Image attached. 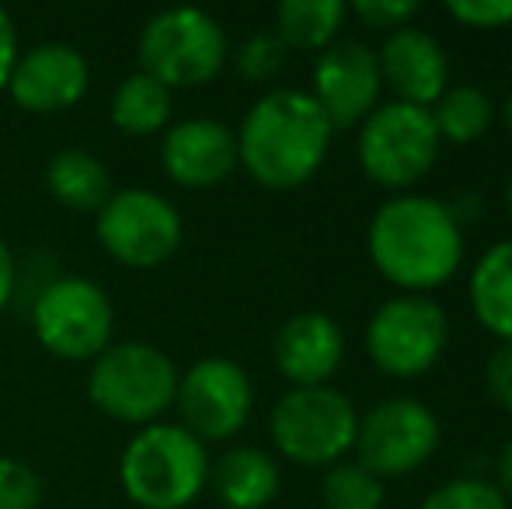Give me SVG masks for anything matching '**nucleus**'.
<instances>
[{
  "mask_svg": "<svg viewBox=\"0 0 512 509\" xmlns=\"http://www.w3.org/2000/svg\"><path fill=\"white\" fill-rule=\"evenodd\" d=\"M356 450L380 482L411 475L439 450V419L415 398H387L359 419Z\"/></svg>",
  "mask_w": 512,
  "mask_h": 509,
  "instance_id": "nucleus-11",
  "label": "nucleus"
},
{
  "mask_svg": "<svg viewBox=\"0 0 512 509\" xmlns=\"http://www.w3.org/2000/svg\"><path fill=\"white\" fill-rule=\"evenodd\" d=\"M255 405L251 377L227 356H206L178 377L175 408L196 440H230L241 433Z\"/></svg>",
  "mask_w": 512,
  "mask_h": 509,
  "instance_id": "nucleus-12",
  "label": "nucleus"
},
{
  "mask_svg": "<svg viewBox=\"0 0 512 509\" xmlns=\"http://www.w3.org/2000/svg\"><path fill=\"white\" fill-rule=\"evenodd\" d=\"M42 478L18 457H0V509H39Z\"/></svg>",
  "mask_w": 512,
  "mask_h": 509,
  "instance_id": "nucleus-27",
  "label": "nucleus"
},
{
  "mask_svg": "<svg viewBox=\"0 0 512 509\" xmlns=\"http://www.w3.org/2000/svg\"><path fill=\"white\" fill-rule=\"evenodd\" d=\"M446 342H450L446 311L418 293L387 300L366 325V356L380 374L401 381L429 374L443 356Z\"/></svg>",
  "mask_w": 512,
  "mask_h": 509,
  "instance_id": "nucleus-9",
  "label": "nucleus"
},
{
  "mask_svg": "<svg viewBox=\"0 0 512 509\" xmlns=\"http://www.w3.org/2000/svg\"><path fill=\"white\" fill-rule=\"evenodd\" d=\"M272 360L293 387H324L345 360V335L328 314L300 311L276 332Z\"/></svg>",
  "mask_w": 512,
  "mask_h": 509,
  "instance_id": "nucleus-16",
  "label": "nucleus"
},
{
  "mask_svg": "<svg viewBox=\"0 0 512 509\" xmlns=\"http://www.w3.org/2000/svg\"><path fill=\"white\" fill-rule=\"evenodd\" d=\"M18 28H14L11 14L0 7V91L7 88L11 81V70H14V60H18Z\"/></svg>",
  "mask_w": 512,
  "mask_h": 509,
  "instance_id": "nucleus-31",
  "label": "nucleus"
},
{
  "mask_svg": "<svg viewBox=\"0 0 512 509\" xmlns=\"http://www.w3.org/2000/svg\"><path fill=\"white\" fill-rule=\"evenodd\" d=\"M286 53H290V49L279 42L276 32H258V35H251L241 49H237V56H234L237 74L251 84L276 81L279 70H283V63H286Z\"/></svg>",
  "mask_w": 512,
  "mask_h": 509,
  "instance_id": "nucleus-26",
  "label": "nucleus"
},
{
  "mask_svg": "<svg viewBox=\"0 0 512 509\" xmlns=\"http://www.w3.org/2000/svg\"><path fill=\"white\" fill-rule=\"evenodd\" d=\"M46 189L74 213H98L112 196V175L105 161L88 150H60L46 164Z\"/></svg>",
  "mask_w": 512,
  "mask_h": 509,
  "instance_id": "nucleus-19",
  "label": "nucleus"
},
{
  "mask_svg": "<svg viewBox=\"0 0 512 509\" xmlns=\"http://www.w3.org/2000/svg\"><path fill=\"white\" fill-rule=\"evenodd\" d=\"M331 123L307 91L276 88L248 109L237 129V164L262 189L290 192L321 171L331 147Z\"/></svg>",
  "mask_w": 512,
  "mask_h": 509,
  "instance_id": "nucleus-2",
  "label": "nucleus"
},
{
  "mask_svg": "<svg viewBox=\"0 0 512 509\" xmlns=\"http://www.w3.org/2000/svg\"><path fill=\"white\" fill-rule=\"evenodd\" d=\"M366 252L387 283L425 297L457 276L464 262V231L446 203L408 192L387 199L373 213Z\"/></svg>",
  "mask_w": 512,
  "mask_h": 509,
  "instance_id": "nucleus-1",
  "label": "nucleus"
},
{
  "mask_svg": "<svg viewBox=\"0 0 512 509\" xmlns=\"http://www.w3.org/2000/svg\"><path fill=\"white\" fill-rule=\"evenodd\" d=\"M324 509H384V482L359 461H338L324 471Z\"/></svg>",
  "mask_w": 512,
  "mask_h": 509,
  "instance_id": "nucleus-24",
  "label": "nucleus"
},
{
  "mask_svg": "<svg viewBox=\"0 0 512 509\" xmlns=\"http://www.w3.org/2000/svg\"><path fill=\"white\" fill-rule=\"evenodd\" d=\"M359 412L335 387H293L272 408L269 433L283 457L307 468L338 464L356 447Z\"/></svg>",
  "mask_w": 512,
  "mask_h": 509,
  "instance_id": "nucleus-6",
  "label": "nucleus"
},
{
  "mask_svg": "<svg viewBox=\"0 0 512 509\" xmlns=\"http://www.w3.org/2000/svg\"><path fill=\"white\" fill-rule=\"evenodd\" d=\"M14 283H18V265H14L11 248H7L4 238H0V311H4V307L11 304Z\"/></svg>",
  "mask_w": 512,
  "mask_h": 509,
  "instance_id": "nucleus-32",
  "label": "nucleus"
},
{
  "mask_svg": "<svg viewBox=\"0 0 512 509\" xmlns=\"http://www.w3.org/2000/svg\"><path fill=\"white\" fill-rule=\"evenodd\" d=\"M349 7L342 0H283L276 7V35L286 49L324 53L335 46Z\"/></svg>",
  "mask_w": 512,
  "mask_h": 509,
  "instance_id": "nucleus-21",
  "label": "nucleus"
},
{
  "mask_svg": "<svg viewBox=\"0 0 512 509\" xmlns=\"http://www.w3.org/2000/svg\"><path fill=\"white\" fill-rule=\"evenodd\" d=\"M502 123H506V129H509V133H512V91H509L506 105H502Z\"/></svg>",
  "mask_w": 512,
  "mask_h": 509,
  "instance_id": "nucleus-34",
  "label": "nucleus"
},
{
  "mask_svg": "<svg viewBox=\"0 0 512 509\" xmlns=\"http://www.w3.org/2000/svg\"><path fill=\"white\" fill-rule=\"evenodd\" d=\"M446 11L453 21L467 28H481V32L512 25V0H453V4H446Z\"/></svg>",
  "mask_w": 512,
  "mask_h": 509,
  "instance_id": "nucleus-28",
  "label": "nucleus"
},
{
  "mask_svg": "<svg viewBox=\"0 0 512 509\" xmlns=\"http://www.w3.org/2000/svg\"><path fill=\"white\" fill-rule=\"evenodd\" d=\"M471 311L499 335V342H512V238L492 245L471 269Z\"/></svg>",
  "mask_w": 512,
  "mask_h": 509,
  "instance_id": "nucleus-20",
  "label": "nucleus"
},
{
  "mask_svg": "<svg viewBox=\"0 0 512 509\" xmlns=\"http://www.w3.org/2000/svg\"><path fill=\"white\" fill-rule=\"evenodd\" d=\"M499 492L506 499H512V440L502 447V457H499Z\"/></svg>",
  "mask_w": 512,
  "mask_h": 509,
  "instance_id": "nucleus-33",
  "label": "nucleus"
},
{
  "mask_svg": "<svg viewBox=\"0 0 512 509\" xmlns=\"http://www.w3.org/2000/svg\"><path fill=\"white\" fill-rule=\"evenodd\" d=\"M485 387L499 408L512 412V342H499L485 363Z\"/></svg>",
  "mask_w": 512,
  "mask_h": 509,
  "instance_id": "nucleus-30",
  "label": "nucleus"
},
{
  "mask_svg": "<svg viewBox=\"0 0 512 509\" xmlns=\"http://www.w3.org/2000/svg\"><path fill=\"white\" fill-rule=\"evenodd\" d=\"M122 492L140 509H185L209 482L203 440L175 422L143 426L126 443L119 461Z\"/></svg>",
  "mask_w": 512,
  "mask_h": 509,
  "instance_id": "nucleus-3",
  "label": "nucleus"
},
{
  "mask_svg": "<svg viewBox=\"0 0 512 509\" xmlns=\"http://www.w3.org/2000/svg\"><path fill=\"white\" fill-rule=\"evenodd\" d=\"M352 14L356 18H363L370 28H377V32H398V28L411 25V18L418 14V4L415 0H359L356 7H352Z\"/></svg>",
  "mask_w": 512,
  "mask_h": 509,
  "instance_id": "nucleus-29",
  "label": "nucleus"
},
{
  "mask_svg": "<svg viewBox=\"0 0 512 509\" xmlns=\"http://www.w3.org/2000/svg\"><path fill=\"white\" fill-rule=\"evenodd\" d=\"M32 332L56 360L88 363L112 346L115 307L98 283L84 276H60L32 304Z\"/></svg>",
  "mask_w": 512,
  "mask_h": 509,
  "instance_id": "nucleus-8",
  "label": "nucleus"
},
{
  "mask_svg": "<svg viewBox=\"0 0 512 509\" xmlns=\"http://www.w3.org/2000/svg\"><path fill=\"white\" fill-rule=\"evenodd\" d=\"M418 509H509V499L485 478H453L432 489Z\"/></svg>",
  "mask_w": 512,
  "mask_h": 509,
  "instance_id": "nucleus-25",
  "label": "nucleus"
},
{
  "mask_svg": "<svg viewBox=\"0 0 512 509\" xmlns=\"http://www.w3.org/2000/svg\"><path fill=\"white\" fill-rule=\"evenodd\" d=\"M436 123L429 109L391 102L377 105L359 126V168L380 189H411L432 171L439 157Z\"/></svg>",
  "mask_w": 512,
  "mask_h": 509,
  "instance_id": "nucleus-7",
  "label": "nucleus"
},
{
  "mask_svg": "<svg viewBox=\"0 0 512 509\" xmlns=\"http://www.w3.org/2000/svg\"><path fill=\"white\" fill-rule=\"evenodd\" d=\"M377 63L380 77L398 95V102L418 105V109H432L450 84V63H446L443 46L422 28L405 25L387 35Z\"/></svg>",
  "mask_w": 512,
  "mask_h": 509,
  "instance_id": "nucleus-17",
  "label": "nucleus"
},
{
  "mask_svg": "<svg viewBox=\"0 0 512 509\" xmlns=\"http://www.w3.org/2000/svg\"><path fill=\"white\" fill-rule=\"evenodd\" d=\"M91 67L81 49L67 42H39V46L18 53L11 70V102L32 116H53L67 112L88 95Z\"/></svg>",
  "mask_w": 512,
  "mask_h": 509,
  "instance_id": "nucleus-14",
  "label": "nucleus"
},
{
  "mask_svg": "<svg viewBox=\"0 0 512 509\" xmlns=\"http://www.w3.org/2000/svg\"><path fill=\"white\" fill-rule=\"evenodd\" d=\"M140 70L168 91L209 84L227 63V32L199 7L157 11L140 32Z\"/></svg>",
  "mask_w": 512,
  "mask_h": 509,
  "instance_id": "nucleus-5",
  "label": "nucleus"
},
{
  "mask_svg": "<svg viewBox=\"0 0 512 509\" xmlns=\"http://www.w3.org/2000/svg\"><path fill=\"white\" fill-rule=\"evenodd\" d=\"M161 168L182 189H213L237 168V136L216 119H182L161 140Z\"/></svg>",
  "mask_w": 512,
  "mask_h": 509,
  "instance_id": "nucleus-15",
  "label": "nucleus"
},
{
  "mask_svg": "<svg viewBox=\"0 0 512 509\" xmlns=\"http://www.w3.org/2000/svg\"><path fill=\"white\" fill-rule=\"evenodd\" d=\"M112 123L126 136H154L171 123V91L150 74L136 70L115 88Z\"/></svg>",
  "mask_w": 512,
  "mask_h": 509,
  "instance_id": "nucleus-22",
  "label": "nucleus"
},
{
  "mask_svg": "<svg viewBox=\"0 0 512 509\" xmlns=\"http://www.w3.org/2000/svg\"><path fill=\"white\" fill-rule=\"evenodd\" d=\"M380 63L366 42L345 39L328 46L314 63V88L307 91L317 109L328 116L331 129L363 126V119L380 105Z\"/></svg>",
  "mask_w": 512,
  "mask_h": 509,
  "instance_id": "nucleus-13",
  "label": "nucleus"
},
{
  "mask_svg": "<svg viewBox=\"0 0 512 509\" xmlns=\"http://www.w3.org/2000/svg\"><path fill=\"white\" fill-rule=\"evenodd\" d=\"M213 492L227 509H265L279 496V464L258 447H234L209 468Z\"/></svg>",
  "mask_w": 512,
  "mask_h": 509,
  "instance_id": "nucleus-18",
  "label": "nucleus"
},
{
  "mask_svg": "<svg viewBox=\"0 0 512 509\" xmlns=\"http://www.w3.org/2000/svg\"><path fill=\"white\" fill-rule=\"evenodd\" d=\"M98 245L129 269H154L182 248V213L154 189H115L98 210Z\"/></svg>",
  "mask_w": 512,
  "mask_h": 509,
  "instance_id": "nucleus-10",
  "label": "nucleus"
},
{
  "mask_svg": "<svg viewBox=\"0 0 512 509\" xmlns=\"http://www.w3.org/2000/svg\"><path fill=\"white\" fill-rule=\"evenodd\" d=\"M178 367L150 342H112L91 360L88 398L108 419L154 426L178 398Z\"/></svg>",
  "mask_w": 512,
  "mask_h": 509,
  "instance_id": "nucleus-4",
  "label": "nucleus"
},
{
  "mask_svg": "<svg viewBox=\"0 0 512 509\" xmlns=\"http://www.w3.org/2000/svg\"><path fill=\"white\" fill-rule=\"evenodd\" d=\"M506 213H509V224H512V178H509V185H506Z\"/></svg>",
  "mask_w": 512,
  "mask_h": 509,
  "instance_id": "nucleus-35",
  "label": "nucleus"
},
{
  "mask_svg": "<svg viewBox=\"0 0 512 509\" xmlns=\"http://www.w3.org/2000/svg\"><path fill=\"white\" fill-rule=\"evenodd\" d=\"M429 112H432V123H436L439 140L457 143V147H467V143L481 140L495 123V102L478 84L446 88Z\"/></svg>",
  "mask_w": 512,
  "mask_h": 509,
  "instance_id": "nucleus-23",
  "label": "nucleus"
}]
</instances>
